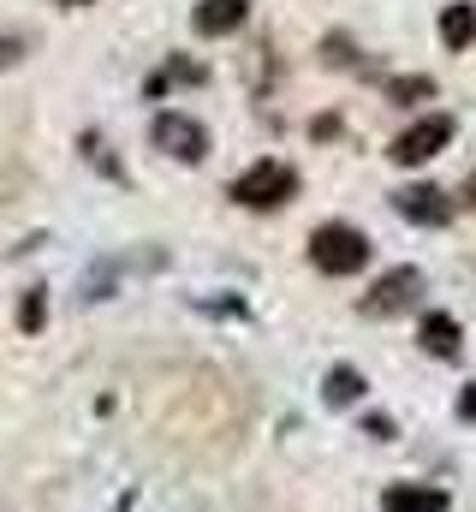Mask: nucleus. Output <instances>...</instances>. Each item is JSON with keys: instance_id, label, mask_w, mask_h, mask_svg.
<instances>
[{"instance_id": "nucleus-11", "label": "nucleus", "mask_w": 476, "mask_h": 512, "mask_svg": "<svg viewBox=\"0 0 476 512\" xmlns=\"http://www.w3.org/2000/svg\"><path fill=\"white\" fill-rule=\"evenodd\" d=\"M328 399H334V405H352V399H363V376H357V370H346V364H340V370H328Z\"/></svg>"}, {"instance_id": "nucleus-5", "label": "nucleus", "mask_w": 476, "mask_h": 512, "mask_svg": "<svg viewBox=\"0 0 476 512\" xmlns=\"http://www.w3.org/2000/svg\"><path fill=\"white\" fill-rule=\"evenodd\" d=\"M417 268H393V274H381L375 280V292L363 298V316H399V310H411V298H417Z\"/></svg>"}, {"instance_id": "nucleus-10", "label": "nucleus", "mask_w": 476, "mask_h": 512, "mask_svg": "<svg viewBox=\"0 0 476 512\" xmlns=\"http://www.w3.org/2000/svg\"><path fill=\"white\" fill-rule=\"evenodd\" d=\"M471 36H476V12L471 6H447V12H441V42H447V48H465Z\"/></svg>"}, {"instance_id": "nucleus-1", "label": "nucleus", "mask_w": 476, "mask_h": 512, "mask_svg": "<svg viewBox=\"0 0 476 512\" xmlns=\"http://www.w3.org/2000/svg\"><path fill=\"white\" fill-rule=\"evenodd\" d=\"M310 262L322 274H357L369 262V239L357 227H346V221H328V227L310 233Z\"/></svg>"}, {"instance_id": "nucleus-4", "label": "nucleus", "mask_w": 476, "mask_h": 512, "mask_svg": "<svg viewBox=\"0 0 476 512\" xmlns=\"http://www.w3.org/2000/svg\"><path fill=\"white\" fill-rule=\"evenodd\" d=\"M155 149H167L179 161H203L209 155V131L191 114H155Z\"/></svg>"}, {"instance_id": "nucleus-15", "label": "nucleus", "mask_w": 476, "mask_h": 512, "mask_svg": "<svg viewBox=\"0 0 476 512\" xmlns=\"http://www.w3.org/2000/svg\"><path fill=\"white\" fill-rule=\"evenodd\" d=\"M465 197H471V209H476V173H471V185H465Z\"/></svg>"}, {"instance_id": "nucleus-9", "label": "nucleus", "mask_w": 476, "mask_h": 512, "mask_svg": "<svg viewBox=\"0 0 476 512\" xmlns=\"http://www.w3.org/2000/svg\"><path fill=\"white\" fill-rule=\"evenodd\" d=\"M244 6H250V0H203V6H197V30H203V36H227V30L244 24Z\"/></svg>"}, {"instance_id": "nucleus-6", "label": "nucleus", "mask_w": 476, "mask_h": 512, "mask_svg": "<svg viewBox=\"0 0 476 512\" xmlns=\"http://www.w3.org/2000/svg\"><path fill=\"white\" fill-rule=\"evenodd\" d=\"M393 209H399L405 221H417V227H441V221L453 215V203H447L441 185H405V191L393 197Z\"/></svg>"}, {"instance_id": "nucleus-16", "label": "nucleus", "mask_w": 476, "mask_h": 512, "mask_svg": "<svg viewBox=\"0 0 476 512\" xmlns=\"http://www.w3.org/2000/svg\"><path fill=\"white\" fill-rule=\"evenodd\" d=\"M60 6H84V0H60Z\"/></svg>"}, {"instance_id": "nucleus-2", "label": "nucleus", "mask_w": 476, "mask_h": 512, "mask_svg": "<svg viewBox=\"0 0 476 512\" xmlns=\"http://www.w3.org/2000/svg\"><path fill=\"white\" fill-rule=\"evenodd\" d=\"M292 191H298V173L286 161H256L233 179V197L244 209H280V203H292Z\"/></svg>"}, {"instance_id": "nucleus-7", "label": "nucleus", "mask_w": 476, "mask_h": 512, "mask_svg": "<svg viewBox=\"0 0 476 512\" xmlns=\"http://www.w3.org/2000/svg\"><path fill=\"white\" fill-rule=\"evenodd\" d=\"M381 512H447V489H429V483H393L381 495Z\"/></svg>"}, {"instance_id": "nucleus-13", "label": "nucleus", "mask_w": 476, "mask_h": 512, "mask_svg": "<svg viewBox=\"0 0 476 512\" xmlns=\"http://www.w3.org/2000/svg\"><path fill=\"white\" fill-rule=\"evenodd\" d=\"M42 316H48V304H42V292H30V298H24V310H18V328H24V334H36V328H42Z\"/></svg>"}, {"instance_id": "nucleus-14", "label": "nucleus", "mask_w": 476, "mask_h": 512, "mask_svg": "<svg viewBox=\"0 0 476 512\" xmlns=\"http://www.w3.org/2000/svg\"><path fill=\"white\" fill-rule=\"evenodd\" d=\"M459 417H465V423H476V382L459 393Z\"/></svg>"}, {"instance_id": "nucleus-3", "label": "nucleus", "mask_w": 476, "mask_h": 512, "mask_svg": "<svg viewBox=\"0 0 476 512\" xmlns=\"http://www.w3.org/2000/svg\"><path fill=\"white\" fill-rule=\"evenodd\" d=\"M447 143H453V120H447V114H429V120H411V126L399 131L387 155H393L399 167H417V161H429V155H441Z\"/></svg>"}, {"instance_id": "nucleus-12", "label": "nucleus", "mask_w": 476, "mask_h": 512, "mask_svg": "<svg viewBox=\"0 0 476 512\" xmlns=\"http://www.w3.org/2000/svg\"><path fill=\"white\" fill-rule=\"evenodd\" d=\"M429 90H435L429 78H393V84H387V96H393V102H417V96H429Z\"/></svg>"}, {"instance_id": "nucleus-8", "label": "nucleus", "mask_w": 476, "mask_h": 512, "mask_svg": "<svg viewBox=\"0 0 476 512\" xmlns=\"http://www.w3.org/2000/svg\"><path fill=\"white\" fill-rule=\"evenodd\" d=\"M423 346H429L435 358H459V352H465V334H459V322H453L447 310H429V316H423Z\"/></svg>"}]
</instances>
